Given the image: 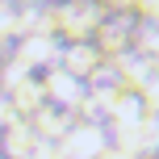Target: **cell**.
<instances>
[{
  "label": "cell",
  "instance_id": "1",
  "mask_svg": "<svg viewBox=\"0 0 159 159\" xmlns=\"http://www.w3.org/2000/svg\"><path fill=\"white\" fill-rule=\"evenodd\" d=\"M105 147H109V138H105L101 126H67L55 138V155L59 159H101Z\"/></svg>",
  "mask_w": 159,
  "mask_h": 159
}]
</instances>
